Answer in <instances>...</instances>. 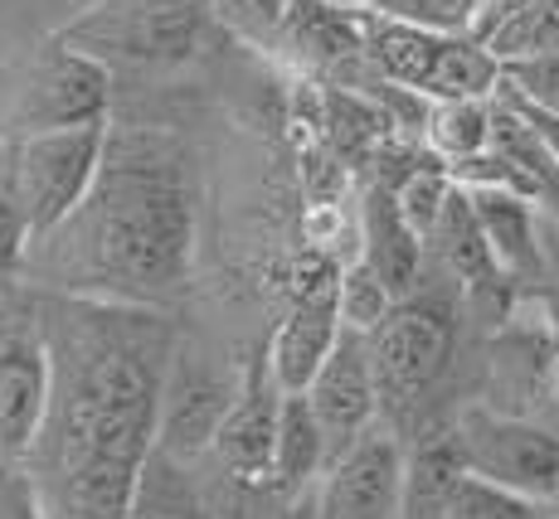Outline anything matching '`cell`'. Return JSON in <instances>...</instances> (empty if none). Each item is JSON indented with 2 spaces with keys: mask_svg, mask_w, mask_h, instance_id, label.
<instances>
[{
  "mask_svg": "<svg viewBox=\"0 0 559 519\" xmlns=\"http://www.w3.org/2000/svg\"><path fill=\"white\" fill-rule=\"evenodd\" d=\"M35 291L49 403L20 475L45 519H127L136 471L156 447L180 311Z\"/></svg>",
  "mask_w": 559,
  "mask_h": 519,
  "instance_id": "cell-1",
  "label": "cell"
},
{
  "mask_svg": "<svg viewBox=\"0 0 559 519\" xmlns=\"http://www.w3.org/2000/svg\"><path fill=\"white\" fill-rule=\"evenodd\" d=\"M186 117L117 97L88 200L25 253L29 287L186 311L200 267V150Z\"/></svg>",
  "mask_w": 559,
  "mask_h": 519,
  "instance_id": "cell-2",
  "label": "cell"
},
{
  "mask_svg": "<svg viewBox=\"0 0 559 519\" xmlns=\"http://www.w3.org/2000/svg\"><path fill=\"white\" fill-rule=\"evenodd\" d=\"M462 306H467L462 287L428 263L424 287L394 301L390 316L365 335L374 384H380V418L404 442L424 437L428 427L453 423L448 413H438V394L457 374Z\"/></svg>",
  "mask_w": 559,
  "mask_h": 519,
  "instance_id": "cell-3",
  "label": "cell"
},
{
  "mask_svg": "<svg viewBox=\"0 0 559 519\" xmlns=\"http://www.w3.org/2000/svg\"><path fill=\"white\" fill-rule=\"evenodd\" d=\"M214 25V0H98L53 35L93 53L117 83H170L200 59Z\"/></svg>",
  "mask_w": 559,
  "mask_h": 519,
  "instance_id": "cell-4",
  "label": "cell"
},
{
  "mask_svg": "<svg viewBox=\"0 0 559 519\" xmlns=\"http://www.w3.org/2000/svg\"><path fill=\"white\" fill-rule=\"evenodd\" d=\"M117 107V79L93 53L49 35L0 83V136H39L63 126L107 122Z\"/></svg>",
  "mask_w": 559,
  "mask_h": 519,
  "instance_id": "cell-5",
  "label": "cell"
},
{
  "mask_svg": "<svg viewBox=\"0 0 559 519\" xmlns=\"http://www.w3.org/2000/svg\"><path fill=\"white\" fill-rule=\"evenodd\" d=\"M249 350H234L224 335L210 326H195L180 311V340L170 354L166 388H160V423H156V447L176 451V457H210L219 423L229 413V403L239 398L243 370H249Z\"/></svg>",
  "mask_w": 559,
  "mask_h": 519,
  "instance_id": "cell-6",
  "label": "cell"
},
{
  "mask_svg": "<svg viewBox=\"0 0 559 519\" xmlns=\"http://www.w3.org/2000/svg\"><path fill=\"white\" fill-rule=\"evenodd\" d=\"M49 403V345L39 291L25 277H0V475L20 471Z\"/></svg>",
  "mask_w": 559,
  "mask_h": 519,
  "instance_id": "cell-7",
  "label": "cell"
},
{
  "mask_svg": "<svg viewBox=\"0 0 559 519\" xmlns=\"http://www.w3.org/2000/svg\"><path fill=\"white\" fill-rule=\"evenodd\" d=\"M453 437L472 475L559 510V432L550 423L472 398L453 413Z\"/></svg>",
  "mask_w": 559,
  "mask_h": 519,
  "instance_id": "cell-8",
  "label": "cell"
},
{
  "mask_svg": "<svg viewBox=\"0 0 559 519\" xmlns=\"http://www.w3.org/2000/svg\"><path fill=\"white\" fill-rule=\"evenodd\" d=\"M10 142V170H15V194L25 209L29 238H45L59 229L83 200L103 170L107 150V122L63 126V132L39 136H5Z\"/></svg>",
  "mask_w": 559,
  "mask_h": 519,
  "instance_id": "cell-9",
  "label": "cell"
},
{
  "mask_svg": "<svg viewBox=\"0 0 559 519\" xmlns=\"http://www.w3.org/2000/svg\"><path fill=\"white\" fill-rule=\"evenodd\" d=\"M408 442L390 423L365 427L317 481V519H404Z\"/></svg>",
  "mask_w": 559,
  "mask_h": 519,
  "instance_id": "cell-10",
  "label": "cell"
},
{
  "mask_svg": "<svg viewBox=\"0 0 559 519\" xmlns=\"http://www.w3.org/2000/svg\"><path fill=\"white\" fill-rule=\"evenodd\" d=\"M283 394L287 388L267 370L263 345L249 354L239 398L229 403L219 423V437L210 447V467L243 495H258L273 485V451H277V418H283Z\"/></svg>",
  "mask_w": 559,
  "mask_h": 519,
  "instance_id": "cell-11",
  "label": "cell"
},
{
  "mask_svg": "<svg viewBox=\"0 0 559 519\" xmlns=\"http://www.w3.org/2000/svg\"><path fill=\"white\" fill-rule=\"evenodd\" d=\"M258 495L234 491V485L210 467V457L190 461L166 447H152L142 471H136L127 519H249Z\"/></svg>",
  "mask_w": 559,
  "mask_h": 519,
  "instance_id": "cell-12",
  "label": "cell"
},
{
  "mask_svg": "<svg viewBox=\"0 0 559 519\" xmlns=\"http://www.w3.org/2000/svg\"><path fill=\"white\" fill-rule=\"evenodd\" d=\"M311 413H317L321 432H326L331 461L360 437L365 427L380 423V384H374V360H370V340L360 330H341L331 360L317 370V378L307 384Z\"/></svg>",
  "mask_w": 559,
  "mask_h": 519,
  "instance_id": "cell-13",
  "label": "cell"
},
{
  "mask_svg": "<svg viewBox=\"0 0 559 519\" xmlns=\"http://www.w3.org/2000/svg\"><path fill=\"white\" fill-rule=\"evenodd\" d=\"M336 277L297 291L263 340L267 370H273V378L287 388V394H302L311 378H317L321 364L331 360L341 330H346L341 326V306H336Z\"/></svg>",
  "mask_w": 559,
  "mask_h": 519,
  "instance_id": "cell-14",
  "label": "cell"
},
{
  "mask_svg": "<svg viewBox=\"0 0 559 519\" xmlns=\"http://www.w3.org/2000/svg\"><path fill=\"white\" fill-rule=\"evenodd\" d=\"M360 257L380 273V282L394 291V297H408V291L424 287L428 277V243L424 233L408 224V214L400 209V194L380 180H365L360 185Z\"/></svg>",
  "mask_w": 559,
  "mask_h": 519,
  "instance_id": "cell-15",
  "label": "cell"
},
{
  "mask_svg": "<svg viewBox=\"0 0 559 519\" xmlns=\"http://www.w3.org/2000/svg\"><path fill=\"white\" fill-rule=\"evenodd\" d=\"M428 263L443 277H453L462 287V297H481V291L515 287L497 263V248H491L487 229H481V214L472 204V190L453 185L443 214H438L433 233H428Z\"/></svg>",
  "mask_w": 559,
  "mask_h": 519,
  "instance_id": "cell-16",
  "label": "cell"
},
{
  "mask_svg": "<svg viewBox=\"0 0 559 519\" xmlns=\"http://www.w3.org/2000/svg\"><path fill=\"white\" fill-rule=\"evenodd\" d=\"M467 190V185H462ZM472 204L481 214V229H487L491 248H497L501 273L515 287H540V200L515 190H472Z\"/></svg>",
  "mask_w": 559,
  "mask_h": 519,
  "instance_id": "cell-17",
  "label": "cell"
},
{
  "mask_svg": "<svg viewBox=\"0 0 559 519\" xmlns=\"http://www.w3.org/2000/svg\"><path fill=\"white\" fill-rule=\"evenodd\" d=\"M472 35L501 63L559 53V0H491L477 15Z\"/></svg>",
  "mask_w": 559,
  "mask_h": 519,
  "instance_id": "cell-18",
  "label": "cell"
},
{
  "mask_svg": "<svg viewBox=\"0 0 559 519\" xmlns=\"http://www.w3.org/2000/svg\"><path fill=\"white\" fill-rule=\"evenodd\" d=\"M331 467V447L311 413L307 388L283 394V418H277V451H273V491H311L321 471Z\"/></svg>",
  "mask_w": 559,
  "mask_h": 519,
  "instance_id": "cell-19",
  "label": "cell"
},
{
  "mask_svg": "<svg viewBox=\"0 0 559 519\" xmlns=\"http://www.w3.org/2000/svg\"><path fill=\"white\" fill-rule=\"evenodd\" d=\"M424 146L433 156H443L448 166L487 150L491 146V97H438V102H428Z\"/></svg>",
  "mask_w": 559,
  "mask_h": 519,
  "instance_id": "cell-20",
  "label": "cell"
},
{
  "mask_svg": "<svg viewBox=\"0 0 559 519\" xmlns=\"http://www.w3.org/2000/svg\"><path fill=\"white\" fill-rule=\"evenodd\" d=\"M297 0H214V20L229 29L234 39H249L253 49H287V29H293Z\"/></svg>",
  "mask_w": 559,
  "mask_h": 519,
  "instance_id": "cell-21",
  "label": "cell"
},
{
  "mask_svg": "<svg viewBox=\"0 0 559 519\" xmlns=\"http://www.w3.org/2000/svg\"><path fill=\"white\" fill-rule=\"evenodd\" d=\"M394 291L380 282V273H374L370 263L356 253L350 263H341V277H336V306H341V326L346 330H360L370 335L380 326L384 316L394 311Z\"/></svg>",
  "mask_w": 559,
  "mask_h": 519,
  "instance_id": "cell-22",
  "label": "cell"
},
{
  "mask_svg": "<svg viewBox=\"0 0 559 519\" xmlns=\"http://www.w3.org/2000/svg\"><path fill=\"white\" fill-rule=\"evenodd\" d=\"M443 519H559V510L540 500H525V495L507 491V485H491L467 471L457 481V491L448 495Z\"/></svg>",
  "mask_w": 559,
  "mask_h": 519,
  "instance_id": "cell-23",
  "label": "cell"
},
{
  "mask_svg": "<svg viewBox=\"0 0 559 519\" xmlns=\"http://www.w3.org/2000/svg\"><path fill=\"white\" fill-rule=\"evenodd\" d=\"M29 224L25 209H20V194H15V170H10V142L0 136V277H20L29 253Z\"/></svg>",
  "mask_w": 559,
  "mask_h": 519,
  "instance_id": "cell-24",
  "label": "cell"
},
{
  "mask_svg": "<svg viewBox=\"0 0 559 519\" xmlns=\"http://www.w3.org/2000/svg\"><path fill=\"white\" fill-rule=\"evenodd\" d=\"M497 93L521 97V102L559 117V53H535V59L501 63V88Z\"/></svg>",
  "mask_w": 559,
  "mask_h": 519,
  "instance_id": "cell-25",
  "label": "cell"
},
{
  "mask_svg": "<svg viewBox=\"0 0 559 519\" xmlns=\"http://www.w3.org/2000/svg\"><path fill=\"white\" fill-rule=\"evenodd\" d=\"M249 519H317V485L311 491H273L267 485L253 500Z\"/></svg>",
  "mask_w": 559,
  "mask_h": 519,
  "instance_id": "cell-26",
  "label": "cell"
},
{
  "mask_svg": "<svg viewBox=\"0 0 559 519\" xmlns=\"http://www.w3.org/2000/svg\"><path fill=\"white\" fill-rule=\"evenodd\" d=\"M0 519H45V510L35 505V495H29L20 471L0 475Z\"/></svg>",
  "mask_w": 559,
  "mask_h": 519,
  "instance_id": "cell-27",
  "label": "cell"
},
{
  "mask_svg": "<svg viewBox=\"0 0 559 519\" xmlns=\"http://www.w3.org/2000/svg\"><path fill=\"white\" fill-rule=\"evenodd\" d=\"M497 97H507V93H497ZM507 102L515 107V112L525 117V122L540 132V142H545V150L555 156V166H559V117H550V112H540V107H531V102H521V97H507Z\"/></svg>",
  "mask_w": 559,
  "mask_h": 519,
  "instance_id": "cell-28",
  "label": "cell"
},
{
  "mask_svg": "<svg viewBox=\"0 0 559 519\" xmlns=\"http://www.w3.org/2000/svg\"><path fill=\"white\" fill-rule=\"evenodd\" d=\"M350 5H356V10H374V5H380V0H350Z\"/></svg>",
  "mask_w": 559,
  "mask_h": 519,
  "instance_id": "cell-29",
  "label": "cell"
},
{
  "mask_svg": "<svg viewBox=\"0 0 559 519\" xmlns=\"http://www.w3.org/2000/svg\"><path fill=\"white\" fill-rule=\"evenodd\" d=\"M331 5H350V0H331Z\"/></svg>",
  "mask_w": 559,
  "mask_h": 519,
  "instance_id": "cell-30",
  "label": "cell"
}]
</instances>
